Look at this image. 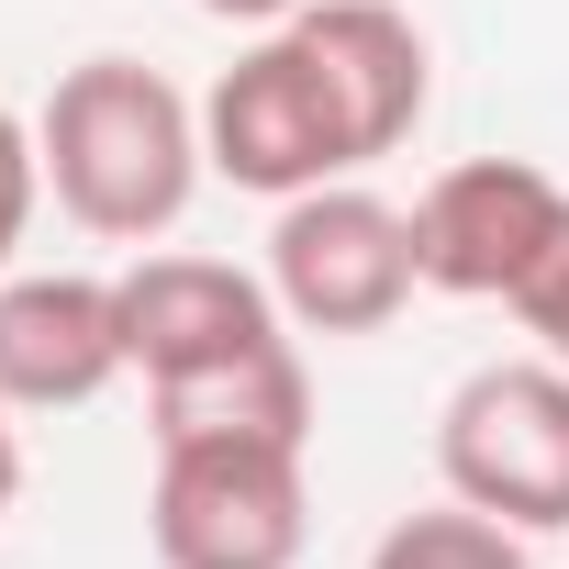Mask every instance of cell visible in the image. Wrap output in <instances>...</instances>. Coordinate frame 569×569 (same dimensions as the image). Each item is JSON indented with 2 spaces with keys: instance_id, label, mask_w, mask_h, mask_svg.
Wrapping results in <instances>:
<instances>
[{
  "instance_id": "1",
  "label": "cell",
  "mask_w": 569,
  "mask_h": 569,
  "mask_svg": "<svg viewBox=\"0 0 569 569\" xmlns=\"http://www.w3.org/2000/svg\"><path fill=\"white\" fill-rule=\"evenodd\" d=\"M34 146H46V190L79 234H112V246H146L190 212L201 190V101H179L146 57H79L46 112H34Z\"/></svg>"
},
{
  "instance_id": "2",
  "label": "cell",
  "mask_w": 569,
  "mask_h": 569,
  "mask_svg": "<svg viewBox=\"0 0 569 569\" xmlns=\"http://www.w3.org/2000/svg\"><path fill=\"white\" fill-rule=\"evenodd\" d=\"M436 469L513 536H569V369L558 358L469 369L436 413Z\"/></svg>"
},
{
  "instance_id": "9",
  "label": "cell",
  "mask_w": 569,
  "mask_h": 569,
  "mask_svg": "<svg viewBox=\"0 0 569 569\" xmlns=\"http://www.w3.org/2000/svg\"><path fill=\"white\" fill-rule=\"evenodd\" d=\"M291 34L313 46V68H325V90H336V112L358 134V168L413 146V123L436 101V57H425V34L391 12V0H302Z\"/></svg>"
},
{
  "instance_id": "14",
  "label": "cell",
  "mask_w": 569,
  "mask_h": 569,
  "mask_svg": "<svg viewBox=\"0 0 569 569\" xmlns=\"http://www.w3.org/2000/svg\"><path fill=\"white\" fill-rule=\"evenodd\" d=\"M201 12H212V23H291L302 0H201Z\"/></svg>"
},
{
  "instance_id": "10",
  "label": "cell",
  "mask_w": 569,
  "mask_h": 569,
  "mask_svg": "<svg viewBox=\"0 0 569 569\" xmlns=\"http://www.w3.org/2000/svg\"><path fill=\"white\" fill-rule=\"evenodd\" d=\"M157 447H190V436H268V447H313V369L302 347H246L223 369H190V380H157Z\"/></svg>"
},
{
  "instance_id": "5",
  "label": "cell",
  "mask_w": 569,
  "mask_h": 569,
  "mask_svg": "<svg viewBox=\"0 0 569 569\" xmlns=\"http://www.w3.org/2000/svg\"><path fill=\"white\" fill-rule=\"evenodd\" d=\"M201 157L257 201H302V190L358 168V134H347V112H336V90H325V68L291 23H268L201 90Z\"/></svg>"
},
{
  "instance_id": "8",
  "label": "cell",
  "mask_w": 569,
  "mask_h": 569,
  "mask_svg": "<svg viewBox=\"0 0 569 569\" xmlns=\"http://www.w3.org/2000/svg\"><path fill=\"white\" fill-rule=\"evenodd\" d=\"M123 291L90 268H23L0 279V402L12 413H68L123 380Z\"/></svg>"
},
{
  "instance_id": "13",
  "label": "cell",
  "mask_w": 569,
  "mask_h": 569,
  "mask_svg": "<svg viewBox=\"0 0 569 569\" xmlns=\"http://www.w3.org/2000/svg\"><path fill=\"white\" fill-rule=\"evenodd\" d=\"M513 313H525V336H536V358H558L569 369V234L547 246V268L513 291Z\"/></svg>"
},
{
  "instance_id": "3",
  "label": "cell",
  "mask_w": 569,
  "mask_h": 569,
  "mask_svg": "<svg viewBox=\"0 0 569 569\" xmlns=\"http://www.w3.org/2000/svg\"><path fill=\"white\" fill-rule=\"evenodd\" d=\"M146 536H157L168 569H291L302 536H313L302 447H268V436H190V447H157Z\"/></svg>"
},
{
  "instance_id": "7",
  "label": "cell",
  "mask_w": 569,
  "mask_h": 569,
  "mask_svg": "<svg viewBox=\"0 0 569 569\" xmlns=\"http://www.w3.org/2000/svg\"><path fill=\"white\" fill-rule=\"evenodd\" d=\"M112 291H123V358L146 369V391L190 380V369H223L246 347H279V325H291L279 291L234 257H134Z\"/></svg>"
},
{
  "instance_id": "6",
  "label": "cell",
  "mask_w": 569,
  "mask_h": 569,
  "mask_svg": "<svg viewBox=\"0 0 569 569\" xmlns=\"http://www.w3.org/2000/svg\"><path fill=\"white\" fill-rule=\"evenodd\" d=\"M558 234H569V190L547 168H525V157H458L413 201L425 291H447V302H513L547 268Z\"/></svg>"
},
{
  "instance_id": "12",
  "label": "cell",
  "mask_w": 569,
  "mask_h": 569,
  "mask_svg": "<svg viewBox=\"0 0 569 569\" xmlns=\"http://www.w3.org/2000/svg\"><path fill=\"white\" fill-rule=\"evenodd\" d=\"M34 201H46V146H34V123L12 101H0V279H12V257L34 234Z\"/></svg>"
},
{
  "instance_id": "4",
  "label": "cell",
  "mask_w": 569,
  "mask_h": 569,
  "mask_svg": "<svg viewBox=\"0 0 569 569\" xmlns=\"http://www.w3.org/2000/svg\"><path fill=\"white\" fill-rule=\"evenodd\" d=\"M268 291L302 336H380L413 291H425V257H413V212L358 190V179H325L302 201H279L268 223Z\"/></svg>"
},
{
  "instance_id": "15",
  "label": "cell",
  "mask_w": 569,
  "mask_h": 569,
  "mask_svg": "<svg viewBox=\"0 0 569 569\" xmlns=\"http://www.w3.org/2000/svg\"><path fill=\"white\" fill-rule=\"evenodd\" d=\"M23 502V436H12V402H0V513Z\"/></svg>"
},
{
  "instance_id": "11",
  "label": "cell",
  "mask_w": 569,
  "mask_h": 569,
  "mask_svg": "<svg viewBox=\"0 0 569 569\" xmlns=\"http://www.w3.org/2000/svg\"><path fill=\"white\" fill-rule=\"evenodd\" d=\"M369 569H536L525 558V536L502 525V513H480V502H425V513H402L380 547H369Z\"/></svg>"
}]
</instances>
